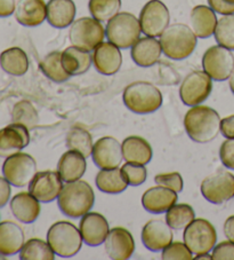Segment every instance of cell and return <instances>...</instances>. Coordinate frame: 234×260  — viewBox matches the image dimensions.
<instances>
[{"instance_id": "6da1fadb", "label": "cell", "mask_w": 234, "mask_h": 260, "mask_svg": "<svg viewBox=\"0 0 234 260\" xmlns=\"http://www.w3.org/2000/svg\"><path fill=\"white\" fill-rule=\"evenodd\" d=\"M220 116L207 106H194L184 117V127L191 140L208 143L215 140L220 132Z\"/></svg>"}, {"instance_id": "7a4b0ae2", "label": "cell", "mask_w": 234, "mask_h": 260, "mask_svg": "<svg viewBox=\"0 0 234 260\" xmlns=\"http://www.w3.org/2000/svg\"><path fill=\"white\" fill-rule=\"evenodd\" d=\"M95 202V194L87 181L76 180L63 186L57 204L64 216L73 219L84 217L91 211Z\"/></svg>"}, {"instance_id": "3957f363", "label": "cell", "mask_w": 234, "mask_h": 260, "mask_svg": "<svg viewBox=\"0 0 234 260\" xmlns=\"http://www.w3.org/2000/svg\"><path fill=\"white\" fill-rule=\"evenodd\" d=\"M197 43L198 37L193 30L182 23L169 25L160 36L164 54L175 61L187 59L194 52Z\"/></svg>"}, {"instance_id": "277c9868", "label": "cell", "mask_w": 234, "mask_h": 260, "mask_svg": "<svg viewBox=\"0 0 234 260\" xmlns=\"http://www.w3.org/2000/svg\"><path fill=\"white\" fill-rule=\"evenodd\" d=\"M125 106L138 115L152 114L163 105V94L158 87L148 82H135L125 88Z\"/></svg>"}, {"instance_id": "5b68a950", "label": "cell", "mask_w": 234, "mask_h": 260, "mask_svg": "<svg viewBox=\"0 0 234 260\" xmlns=\"http://www.w3.org/2000/svg\"><path fill=\"white\" fill-rule=\"evenodd\" d=\"M47 242L55 254L62 258H71L83 246V236L79 228L69 221H57L49 228Z\"/></svg>"}, {"instance_id": "8992f818", "label": "cell", "mask_w": 234, "mask_h": 260, "mask_svg": "<svg viewBox=\"0 0 234 260\" xmlns=\"http://www.w3.org/2000/svg\"><path fill=\"white\" fill-rule=\"evenodd\" d=\"M142 29L139 20L132 13H118L107 21L105 36L109 42L120 49H127L139 39Z\"/></svg>"}, {"instance_id": "52a82bcc", "label": "cell", "mask_w": 234, "mask_h": 260, "mask_svg": "<svg viewBox=\"0 0 234 260\" xmlns=\"http://www.w3.org/2000/svg\"><path fill=\"white\" fill-rule=\"evenodd\" d=\"M70 42L84 51H94L106 37L102 22L94 17H80L71 24L69 32Z\"/></svg>"}, {"instance_id": "ba28073f", "label": "cell", "mask_w": 234, "mask_h": 260, "mask_svg": "<svg viewBox=\"0 0 234 260\" xmlns=\"http://www.w3.org/2000/svg\"><path fill=\"white\" fill-rule=\"evenodd\" d=\"M183 239L193 254L208 253L216 245L217 233L213 223L204 218H198L184 228Z\"/></svg>"}, {"instance_id": "9c48e42d", "label": "cell", "mask_w": 234, "mask_h": 260, "mask_svg": "<svg viewBox=\"0 0 234 260\" xmlns=\"http://www.w3.org/2000/svg\"><path fill=\"white\" fill-rule=\"evenodd\" d=\"M37 173V162L29 154L17 152L7 157L3 164V174L14 187H25Z\"/></svg>"}, {"instance_id": "30bf717a", "label": "cell", "mask_w": 234, "mask_h": 260, "mask_svg": "<svg viewBox=\"0 0 234 260\" xmlns=\"http://www.w3.org/2000/svg\"><path fill=\"white\" fill-rule=\"evenodd\" d=\"M213 91V79L206 71L196 70L188 74L179 87L181 100L188 107L199 106L209 98Z\"/></svg>"}, {"instance_id": "8fae6325", "label": "cell", "mask_w": 234, "mask_h": 260, "mask_svg": "<svg viewBox=\"0 0 234 260\" xmlns=\"http://www.w3.org/2000/svg\"><path fill=\"white\" fill-rule=\"evenodd\" d=\"M202 68L216 82L228 79L234 69L232 51L220 45L209 47L202 57Z\"/></svg>"}, {"instance_id": "7c38bea8", "label": "cell", "mask_w": 234, "mask_h": 260, "mask_svg": "<svg viewBox=\"0 0 234 260\" xmlns=\"http://www.w3.org/2000/svg\"><path fill=\"white\" fill-rule=\"evenodd\" d=\"M138 20L144 35L147 37H160L169 26V10L161 0H150L142 8Z\"/></svg>"}, {"instance_id": "4fadbf2b", "label": "cell", "mask_w": 234, "mask_h": 260, "mask_svg": "<svg viewBox=\"0 0 234 260\" xmlns=\"http://www.w3.org/2000/svg\"><path fill=\"white\" fill-rule=\"evenodd\" d=\"M201 194L213 204H223L234 197V176L227 171L209 174L201 183Z\"/></svg>"}, {"instance_id": "5bb4252c", "label": "cell", "mask_w": 234, "mask_h": 260, "mask_svg": "<svg viewBox=\"0 0 234 260\" xmlns=\"http://www.w3.org/2000/svg\"><path fill=\"white\" fill-rule=\"evenodd\" d=\"M62 178L55 171L37 172L29 183V192L43 203L57 200L63 189Z\"/></svg>"}, {"instance_id": "9a60e30c", "label": "cell", "mask_w": 234, "mask_h": 260, "mask_svg": "<svg viewBox=\"0 0 234 260\" xmlns=\"http://www.w3.org/2000/svg\"><path fill=\"white\" fill-rule=\"evenodd\" d=\"M92 158L100 169L118 168L124 159L123 145L113 137H103L94 143Z\"/></svg>"}, {"instance_id": "2e32d148", "label": "cell", "mask_w": 234, "mask_h": 260, "mask_svg": "<svg viewBox=\"0 0 234 260\" xmlns=\"http://www.w3.org/2000/svg\"><path fill=\"white\" fill-rule=\"evenodd\" d=\"M30 143V132L25 125L12 123L0 129V157L17 154Z\"/></svg>"}, {"instance_id": "e0dca14e", "label": "cell", "mask_w": 234, "mask_h": 260, "mask_svg": "<svg viewBox=\"0 0 234 260\" xmlns=\"http://www.w3.org/2000/svg\"><path fill=\"white\" fill-rule=\"evenodd\" d=\"M173 228L161 219L147 221L142 230V242L144 246L153 252L163 251L173 242Z\"/></svg>"}, {"instance_id": "ac0fdd59", "label": "cell", "mask_w": 234, "mask_h": 260, "mask_svg": "<svg viewBox=\"0 0 234 260\" xmlns=\"http://www.w3.org/2000/svg\"><path fill=\"white\" fill-rule=\"evenodd\" d=\"M79 230L85 243L89 246H98L105 242L110 226L103 214L88 212L82 217Z\"/></svg>"}, {"instance_id": "d6986e66", "label": "cell", "mask_w": 234, "mask_h": 260, "mask_svg": "<svg viewBox=\"0 0 234 260\" xmlns=\"http://www.w3.org/2000/svg\"><path fill=\"white\" fill-rule=\"evenodd\" d=\"M104 244L106 253L113 260H127L135 251V241L132 233L124 227H114L110 230Z\"/></svg>"}, {"instance_id": "ffe728a7", "label": "cell", "mask_w": 234, "mask_h": 260, "mask_svg": "<svg viewBox=\"0 0 234 260\" xmlns=\"http://www.w3.org/2000/svg\"><path fill=\"white\" fill-rule=\"evenodd\" d=\"M93 64L102 75L112 76L116 74L123 64L120 48L110 42H103L94 49Z\"/></svg>"}, {"instance_id": "44dd1931", "label": "cell", "mask_w": 234, "mask_h": 260, "mask_svg": "<svg viewBox=\"0 0 234 260\" xmlns=\"http://www.w3.org/2000/svg\"><path fill=\"white\" fill-rule=\"evenodd\" d=\"M177 192L163 186L151 187L142 196V205L146 211L160 214L167 212L177 202Z\"/></svg>"}, {"instance_id": "7402d4cb", "label": "cell", "mask_w": 234, "mask_h": 260, "mask_svg": "<svg viewBox=\"0 0 234 260\" xmlns=\"http://www.w3.org/2000/svg\"><path fill=\"white\" fill-rule=\"evenodd\" d=\"M14 14L21 25L34 28L47 20V4L44 0H19Z\"/></svg>"}, {"instance_id": "603a6c76", "label": "cell", "mask_w": 234, "mask_h": 260, "mask_svg": "<svg viewBox=\"0 0 234 260\" xmlns=\"http://www.w3.org/2000/svg\"><path fill=\"white\" fill-rule=\"evenodd\" d=\"M163 48H161L160 40L154 37L139 38L132 46L133 61L142 68H148L154 66L159 61Z\"/></svg>"}, {"instance_id": "cb8c5ba5", "label": "cell", "mask_w": 234, "mask_h": 260, "mask_svg": "<svg viewBox=\"0 0 234 260\" xmlns=\"http://www.w3.org/2000/svg\"><path fill=\"white\" fill-rule=\"evenodd\" d=\"M11 211L17 220L23 223H32L37 220L42 206L40 202L30 192L22 191L11 200Z\"/></svg>"}, {"instance_id": "d4e9b609", "label": "cell", "mask_w": 234, "mask_h": 260, "mask_svg": "<svg viewBox=\"0 0 234 260\" xmlns=\"http://www.w3.org/2000/svg\"><path fill=\"white\" fill-rule=\"evenodd\" d=\"M86 157L75 150H67L61 156L57 164V172L62 180L69 183L80 180L86 172Z\"/></svg>"}, {"instance_id": "484cf974", "label": "cell", "mask_w": 234, "mask_h": 260, "mask_svg": "<svg viewBox=\"0 0 234 260\" xmlns=\"http://www.w3.org/2000/svg\"><path fill=\"white\" fill-rule=\"evenodd\" d=\"M76 8L73 0H49L47 21L54 28L64 29L74 22Z\"/></svg>"}, {"instance_id": "4316f807", "label": "cell", "mask_w": 234, "mask_h": 260, "mask_svg": "<svg viewBox=\"0 0 234 260\" xmlns=\"http://www.w3.org/2000/svg\"><path fill=\"white\" fill-rule=\"evenodd\" d=\"M123 145L124 159L128 163L146 165L152 159V147L145 139L138 136H130L126 138Z\"/></svg>"}, {"instance_id": "83f0119b", "label": "cell", "mask_w": 234, "mask_h": 260, "mask_svg": "<svg viewBox=\"0 0 234 260\" xmlns=\"http://www.w3.org/2000/svg\"><path fill=\"white\" fill-rule=\"evenodd\" d=\"M191 29L198 38L206 39L211 37L215 34L217 25L216 13L209 6L199 5L191 11L190 15Z\"/></svg>"}, {"instance_id": "f1b7e54d", "label": "cell", "mask_w": 234, "mask_h": 260, "mask_svg": "<svg viewBox=\"0 0 234 260\" xmlns=\"http://www.w3.org/2000/svg\"><path fill=\"white\" fill-rule=\"evenodd\" d=\"M24 245V232L13 221L0 222V254L8 257L20 252Z\"/></svg>"}, {"instance_id": "f546056e", "label": "cell", "mask_w": 234, "mask_h": 260, "mask_svg": "<svg viewBox=\"0 0 234 260\" xmlns=\"http://www.w3.org/2000/svg\"><path fill=\"white\" fill-rule=\"evenodd\" d=\"M61 59L63 68L71 77L86 74L93 63V55H91V53L73 45L62 52Z\"/></svg>"}, {"instance_id": "4dcf8cb0", "label": "cell", "mask_w": 234, "mask_h": 260, "mask_svg": "<svg viewBox=\"0 0 234 260\" xmlns=\"http://www.w3.org/2000/svg\"><path fill=\"white\" fill-rule=\"evenodd\" d=\"M0 67L8 75L23 76L29 70L28 55L20 47L5 49L0 54Z\"/></svg>"}, {"instance_id": "1f68e13d", "label": "cell", "mask_w": 234, "mask_h": 260, "mask_svg": "<svg viewBox=\"0 0 234 260\" xmlns=\"http://www.w3.org/2000/svg\"><path fill=\"white\" fill-rule=\"evenodd\" d=\"M95 182L98 189L106 194H119L129 186L121 170L118 168L101 169V171L97 173Z\"/></svg>"}, {"instance_id": "d6a6232c", "label": "cell", "mask_w": 234, "mask_h": 260, "mask_svg": "<svg viewBox=\"0 0 234 260\" xmlns=\"http://www.w3.org/2000/svg\"><path fill=\"white\" fill-rule=\"evenodd\" d=\"M61 57L62 52H52L45 56L39 64L43 74L46 76L48 79H51L52 82L64 83L71 77V76L66 73L65 69L63 68Z\"/></svg>"}, {"instance_id": "836d02e7", "label": "cell", "mask_w": 234, "mask_h": 260, "mask_svg": "<svg viewBox=\"0 0 234 260\" xmlns=\"http://www.w3.org/2000/svg\"><path fill=\"white\" fill-rule=\"evenodd\" d=\"M66 147L88 158L92 155L94 147L92 134L82 126H73L66 136Z\"/></svg>"}, {"instance_id": "e575fe53", "label": "cell", "mask_w": 234, "mask_h": 260, "mask_svg": "<svg viewBox=\"0 0 234 260\" xmlns=\"http://www.w3.org/2000/svg\"><path fill=\"white\" fill-rule=\"evenodd\" d=\"M20 259L22 260H54V252L48 242L40 239H30L26 241L20 251Z\"/></svg>"}, {"instance_id": "d590c367", "label": "cell", "mask_w": 234, "mask_h": 260, "mask_svg": "<svg viewBox=\"0 0 234 260\" xmlns=\"http://www.w3.org/2000/svg\"><path fill=\"white\" fill-rule=\"evenodd\" d=\"M194 219V210L191 205L185 203L175 204L166 212V222L176 231L186 228Z\"/></svg>"}, {"instance_id": "8d00e7d4", "label": "cell", "mask_w": 234, "mask_h": 260, "mask_svg": "<svg viewBox=\"0 0 234 260\" xmlns=\"http://www.w3.org/2000/svg\"><path fill=\"white\" fill-rule=\"evenodd\" d=\"M88 8L94 19L107 22L119 13L121 0H89Z\"/></svg>"}, {"instance_id": "74e56055", "label": "cell", "mask_w": 234, "mask_h": 260, "mask_svg": "<svg viewBox=\"0 0 234 260\" xmlns=\"http://www.w3.org/2000/svg\"><path fill=\"white\" fill-rule=\"evenodd\" d=\"M214 36L218 45L234 51V14L220 17Z\"/></svg>"}, {"instance_id": "f35d334b", "label": "cell", "mask_w": 234, "mask_h": 260, "mask_svg": "<svg viewBox=\"0 0 234 260\" xmlns=\"http://www.w3.org/2000/svg\"><path fill=\"white\" fill-rule=\"evenodd\" d=\"M38 113L33 105L23 100L17 102L13 109V123L25 125L28 128H32L38 124Z\"/></svg>"}, {"instance_id": "ab89813d", "label": "cell", "mask_w": 234, "mask_h": 260, "mask_svg": "<svg viewBox=\"0 0 234 260\" xmlns=\"http://www.w3.org/2000/svg\"><path fill=\"white\" fill-rule=\"evenodd\" d=\"M121 172H123L128 185L134 187L141 186L142 183L145 182L147 178V171L144 165L126 162V164L121 168Z\"/></svg>"}, {"instance_id": "60d3db41", "label": "cell", "mask_w": 234, "mask_h": 260, "mask_svg": "<svg viewBox=\"0 0 234 260\" xmlns=\"http://www.w3.org/2000/svg\"><path fill=\"white\" fill-rule=\"evenodd\" d=\"M161 258L164 260H192L193 253L182 242H172L163 250Z\"/></svg>"}, {"instance_id": "b9f144b4", "label": "cell", "mask_w": 234, "mask_h": 260, "mask_svg": "<svg viewBox=\"0 0 234 260\" xmlns=\"http://www.w3.org/2000/svg\"><path fill=\"white\" fill-rule=\"evenodd\" d=\"M154 181L157 185L169 188V189H173L176 192H181L184 187L183 178L178 172L160 173L158 176H155Z\"/></svg>"}, {"instance_id": "7bdbcfd3", "label": "cell", "mask_w": 234, "mask_h": 260, "mask_svg": "<svg viewBox=\"0 0 234 260\" xmlns=\"http://www.w3.org/2000/svg\"><path fill=\"white\" fill-rule=\"evenodd\" d=\"M211 257L214 260H234V242L228 240L216 244Z\"/></svg>"}, {"instance_id": "ee69618b", "label": "cell", "mask_w": 234, "mask_h": 260, "mask_svg": "<svg viewBox=\"0 0 234 260\" xmlns=\"http://www.w3.org/2000/svg\"><path fill=\"white\" fill-rule=\"evenodd\" d=\"M219 157L224 167L234 170V139L225 140L219 149Z\"/></svg>"}, {"instance_id": "f6af8a7d", "label": "cell", "mask_w": 234, "mask_h": 260, "mask_svg": "<svg viewBox=\"0 0 234 260\" xmlns=\"http://www.w3.org/2000/svg\"><path fill=\"white\" fill-rule=\"evenodd\" d=\"M209 7L220 15L234 14V0H207Z\"/></svg>"}, {"instance_id": "bcb514c9", "label": "cell", "mask_w": 234, "mask_h": 260, "mask_svg": "<svg viewBox=\"0 0 234 260\" xmlns=\"http://www.w3.org/2000/svg\"><path fill=\"white\" fill-rule=\"evenodd\" d=\"M12 188L5 177H0V208H4L11 200Z\"/></svg>"}, {"instance_id": "7dc6e473", "label": "cell", "mask_w": 234, "mask_h": 260, "mask_svg": "<svg viewBox=\"0 0 234 260\" xmlns=\"http://www.w3.org/2000/svg\"><path fill=\"white\" fill-rule=\"evenodd\" d=\"M220 132L226 139H234V115L220 120Z\"/></svg>"}, {"instance_id": "c3c4849f", "label": "cell", "mask_w": 234, "mask_h": 260, "mask_svg": "<svg viewBox=\"0 0 234 260\" xmlns=\"http://www.w3.org/2000/svg\"><path fill=\"white\" fill-rule=\"evenodd\" d=\"M15 0H0V17H8L15 13Z\"/></svg>"}, {"instance_id": "681fc988", "label": "cell", "mask_w": 234, "mask_h": 260, "mask_svg": "<svg viewBox=\"0 0 234 260\" xmlns=\"http://www.w3.org/2000/svg\"><path fill=\"white\" fill-rule=\"evenodd\" d=\"M224 234L227 240L234 242V216L228 217L224 222Z\"/></svg>"}, {"instance_id": "f907efd6", "label": "cell", "mask_w": 234, "mask_h": 260, "mask_svg": "<svg viewBox=\"0 0 234 260\" xmlns=\"http://www.w3.org/2000/svg\"><path fill=\"white\" fill-rule=\"evenodd\" d=\"M228 84H229V88H231L232 93L234 94V69H233L232 74H231V76H229V78H228Z\"/></svg>"}, {"instance_id": "816d5d0a", "label": "cell", "mask_w": 234, "mask_h": 260, "mask_svg": "<svg viewBox=\"0 0 234 260\" xmlns=\"http://www.w3.org/2000/svg\"><path fill=\"white\" fill-rule=\"evenodd\" d=\"M196 259H197V260H199V259H207V260H210V259H213V257H211V254H209V252H208V253L197 254Z\"/></svg>"}]
</instances>
